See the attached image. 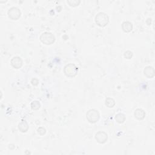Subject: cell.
I'll return each instance as SVG.
<instances>
[{
	"label": "cell",
	"instance_id": "obj_10",
	"mask_svg": "<svg viewBox=\"0 0 155 155\" xmlns=\"http://www.w3.org/2000/svg\"><path fill=\"white\" fill-rule=\"evenodd\" d=\"M29 126L26 121L22 119L18 124V129L22 133H26L28 131Z\"/></svg>",
	"mask_w": 155,
	"mask_h": 155
},
{
	"label": "cell",
	"instance_id": "obj_17",
	"mask_svg": "<svg viewBox=\"0 0 155 155\" xmlns=\"http://www.w3.org/2000/svg\"><path fill=\"white\" fill-rule=\"evenodd\" d=\"M37 131H38V133H39V135H40L41 136H43L46 133V130H45V128L42 127H39L38 128Z\"/></svg>",
	"mask_w": 155,
	"mask_h": 155
},
{
	"label": "cell",
	"instance_id": "obj_4",
	"mask_svg": "<svg viewBox=\"0 0 155 155\" xmlns=\"http://www.w3.org/2000/svg\"><path fill=\"white\" fill-rule=\"evenodd\" d=\"M100 118V115L98 110L95 109H90L86 113V118L91 124L97 122Z\"/></svg>",
	"mask_w": 155,
	"mask_h": 155
},
{
	"label": "cell",
	"instance_id": "obj_6",
	"mask_svg": "<svg viewBox=\"0 0 155 155\" xmlns=\"http://www.w3.org/2000/svg\"><path fill=\"white\" fill-rule=\"evenodd\" d=\"M95 139L98 143L104 144L107 141L108 135L104 131H100L96 133Z\"/></svg>",
	"mask_w": 155,
	"mask_h": 155
},
{
	"label": "cell",
	"instance_id": "obj_11",
	"mask_svg": "<svg viewBox=\"0 0 155 155\" xmlns=\"http://www.w3.org/2000/svg\"><path fill=\"white\" fill-rule=\"evenodd\" d=\"M134 115H135V117L139 121H141L143 120L145 117V112H144V110H143L141 108H138L134 113Z\"/></svg>",
	"mask_w": 155,
	"mask_h": 155
},
{
	"label": "cell",
	"instance_id": "obj_2",
	"mask_svg": "<svg viewBox=\"0 0 155 155\" xmlns=\"http://www.w3.org/2000/svg\"><path fill=\"white\" fill-rule=\"evenodd\" d=\"M78 72V67L74 64H68L64 68V73L66 76L73 78L76 76Z\"/></svg>",
	"mask_w": 155,
	"mask_h": 155
},
{
	"label": "cell",
	"instance_id": "obj_5",
	"mask_svg": "<svg viewBox=\"0 0 155 155\" xmlns=\"http://www.w3.org/2000/svg\"><path fill=\"white\" fill-rule=\"evenodd\" d=\"M7 14H8V17L10 19L12 20H17L20 18L21 12L17 7H12L8 10Z\"/></svg>",
	"mask_w": 155,
	"mask_h": 155
},
{
	"label": "cell",
	"instance_id": "obj_7",
	"mask_svg": "<svg viewBox=\"0 0 155 155\" xmlns=\"http://www.w3.org/2000/svg\"><path fill=\"white\" fill-rule=\"evenodd\" d=\"M11 66L16 69L20 68L22 66L23 61L19 57H15L10 61Z\"/></svg>",
	"mask_w": 155,
	"mask_h": 155
},
{
	"label": "cell",
	"instance_id": "obj_12",
	"mask_svg": "<svg viewBox=\"0 0 155 155\" xmlns=\"http://www.w3.org/2000/svg\"><path fill=\"white\" fill-rule=\"evenodd\" d=\"M126 118L124 114H123L122 113H118L115 116V120L119 124H122L126 121Z\"/></svg>",
	"mask_w": 155,
	"mask_h": 155
},
{
	"label": "cell",
	"instance_id": "obj_15",
	"mask_svg": "<svg viewBox=\"0 0 155 155\" xmlns=\"http://www.w3.org/2000/svg\"><path fill=\"white\" fill-rule=\"evenodd\" d=\"M67 3L71 7H76L81 3L80 0H68Z\"/></svg>",
	"mask_w": 155,
	"mask_h": 155
},
{
	"label": "cell",
	"instance_id": "obj_13",
	"mask_svg": "<svg viewBox=\"0 0 155 155\" xmlns=\"http://www.w3.org/2000/svg\"><path fill=\"white\" fill-rule=\"evenodd\" d=\"M115 101L111 98H107L105 99V104L108 108H113L115 105Z\"/></svg>",
	"mask_w": 155,
	"mask_h": 155
},
{
	"label": "cell",
	"instance_id": "obj_16",
	"mask_svg": "<svg viewBox=\"0 0 155 155\" xmlns=\"http://www.w3.org/2000/svg\"><path fill=\"white\" fill-rule=\"evenodd\" d=\"M133 55V52L130 51V50H127V51L125 52L124 54V56L125 58L128 59H131V58H132Z\"/></svg>",
	"mask_w": 155,
	"mask_h": 155
},
{
	"label": "cell",
	"instance_id": "obj_3",
	"mask_svg": "<svg viewBox=\"0 0 155 155\" xmlns=\"http://www.w3.org/2000/svg\"><path fill=\"white\" fill-rule=\"evenodd\" d=\"M40 41L45 45H51L55 41V37L50 32H45L42 34L40 37Z\"/></svg>",
	"mask_w": 155,
	"mask_h": 155
},
{
	"label": "cell",
	"instance_id": "obj_14",
	"mask_svg": "<svg viewBox=\"0 0 155 155\" xmlns=\"http://www.w3.org/2000/svg\"><path fill=\"white\" fill-rule=\"evenodd\" d=\"M41 107V104L38 101H34L33 102L31 103V108L34 110H38Z\"/></svg>",
	"mask_w": 155,
	"mask_h": 155
},
{
	"label": "cell",
	"instance_id": "obj_1",
	"mask_svg": "<svg viewBox=\"0 0 155 155\" xmlns=\"http://www.w3.org/2000/svg\"><path fill=\"white\" fill-rule=\"evenodd\" d=\"M95 22L101 27H105L109 22V17L106 13L99 12L95 17Z\"/></svg>",
	"mask_w": 155,
	"mask_h": 155
},
{
	"label": "cell",
	"instance_id": "obj_9",
	"mask_svg": "<svg viewBox=\"0 0 155 155\" xmlns=\"http://www.w3.org/2000/svg\"><path fill=\"white\" fill-rule=\"evenodd\" d=\"M133 24L130 21H124L122 24V29L126 33H129L133 30Z\"/></svg>",
	"mask_w": 155,
	"mask_h": 155
},
{
	"label": "cell",
	"instance_id": "obj_8",
	"mask_svg": "<svg viewBox=\"0 0 155 155\" xmlns=\"http://www.w3.org/2000/svg\"><path fill=\"white\" fill-rule=\"evenodd\" d=\"M144 74L148 78H152L155 75V71L154 68L152 66L146 67L144 68Z\"/></svg>",
	"mask_w": 155,
	"mask_h": 155
},
{
	"label": "cell",
	"instance_id": "obj_18",
	"mask_svg": "<svg viewBox=\"0 0 155 155\" xmlns=\"http://www.w3.org/2000/svg\"><path fill=\"white\" fill-rule=\"evenodd\" d=\"M31 83H32V84L33 85V86H36L39 84V81L36 78H33L32 80V81H31Z\"/></svg>",
	"mask_w": 155,
	"mask_h": 155
}]
</instances>
